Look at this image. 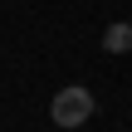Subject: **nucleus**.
I'll return each instance as SVG.
<instances>
[{
    "label": "nucleus",
    "mask_w": 132,
    "mask_h": 132,
    "mask_svg": "<svg viewBox=\"0 0 132 132\" xmlns=\"http://www.w3.org/2000/svg\"><path fill=\"white\" fill-rule=\"evenodd\" d=\"M103 49H108V54H127V49H132V24H127V20L108 24V34H103Z\"/></svg>",
    "instance_id": "2"
},
{
    "label": "nucleus",
    "mask_w": 132,
    "mask_h": 132,
    "mask_svg": "<svg viewBox=\"0 0 132 132\" xmlns=\"http://www.w3.org/2000/svg\"><path fill=\"white\" fill-rule=\"evenodd\" d=\"M49 118H54V127H83V122L93 118V93H88L83 83L59 88L54 103H49Z\"/></svg>",
    "instance_id": "1"
}]
</instances>
